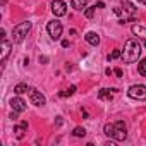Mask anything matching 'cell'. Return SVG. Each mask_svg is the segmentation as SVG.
<instances>
[{
    "label": "cell",
    "instance_id": "obj_1",
    "mask_svg": "<svg viewBox=\"0 0 146 146\" xmlns=\"http://www.w3.org/2000/svg\"><path fill=\"white\" fill-rule=\"evenodd\" d=\"M139 55H141V45H139V41L134 40V38L127 40L125 45H124L122 55H120L122 62L124 64H132V62H136L139 58Z\"/></svg>",
    "mask_w": 146,
    "mask_h": 146
},
{
    "label": "cell",
    "instance_id": "obj_2",
    "mask_svg": "<svg viewBox=\"0 0 146 146\" xmlns=\"http://www.w3.org/2000/svg\"><path fill=\"white\" fill-rule=\"evenodd\" d=\"M105 134L115 141H124L127 137V132H125V124L124 120H117L115 124H107L105 125Z\"/></svg>",
    "mask_w": 146,
    "mask_h": 146
},
{
    "label": "cell",
    "instance_id": "obj_3",
    "mask_svg": "<svg viewBox=\"0 0 146 146\" xmlns=\"http://www.w3.org/2000/svg\"><path fill=\"white\" fill-rule=\"evenodd\" d=\"M31 31V23L29 21H24V23H19L16 28H14V31H12V36H14V43H21L26 36H28V33Z\"/></svg>",
    "mask_w": 146,
    "mask_h": 146
},
{
    "label": "cell",
    "instance_id": "obj_4",
    "mask_svg": "<svg viewBox=\"0 0 146 146\" xmlns=\"http://www.w3.org/2000/svg\"><path fill=\"white\" fill-rule=\"evenodd\" d=\"M46 31H48V35H50L52 40H58V38L62 36V23L57 21V19L50 21V23L46 24Z\"/></svg>",
    "mask_w": 146,
    "mask_h": 146
},
{
    "label": "cell",
    "instance_id": "obj_5",
    "mask_svg": "<svg viewBox=\"0 0 146 146\" xmlns=\"http://www.w3.org/2000/svg\"><path fill=\"white\" fill-rule=\"evenodd\" d=\"M132 100H146V86L144 84H132L127 91Z\"/></svg>",
    "mask_w": 146,
    "mask_h": 146
},
{
    "label": "cell",
    "instance_id": "obj_6",
    "mask_svg": "<svg viewBox=\"0 0 146 146\" xmlns=\"http://www.w3.org/2000/svg\"><path fill=\"white\" fill-rule=\"evenodd\" d=\"M29 100H31V103H33L35 107H43V105L46 103V100H45L43 93H41V91H38V90H35V88H31V90H29Z\"/></svg>",
    "mask_w": 146,
    "mask_h": 146
},
{
    "label": "cell",
    "instance_id": "obj_7",
    "mask_svg": "<svg viewBox=\"0 0 146 146\" xmlns=\"http://www.w3.org/2000/svg\"><path fill=\"white\" fill-rule=\"evenodd\" d=\"M52 12L57 17H62V16L67 14V5L62 2V0H53V2H52Z\"/></svg>",
    "mask_w": 146,
    "mask_h": 146
},
{
    "label": "cell",
    "instance_id": "obj_8",
    "mask_svg": "<svg viewBox=\"0 0 146 146\" xmlns=\"http://www.w3.org/2000/svg\"><path fill=\"white\" fill-rule=\"evenodd\" d=\"M11 107H12L16 112H24V110L28 108L26 102H24L23 98H19V96H16V98H12V100H11Z\"/></svg>",
    "mask_w": 146,
    "mask_h": 146
},
{
    "label": "cell",
    "instance_id": "obj_9",
    "mask_svg": "<svg viewBox=\"0 0 146 146\" xmlns=\"http://www.w3.org/2000/svg\"><path fill=\"white\" fill-rule=\"evenodd\" d=\"M26 129H28V122H26V120H23L21 125H14V134H16V137H17V139H23Z\"/></svg>",
    "mask_w": 146,
    "mask_h": 146
},
{
    "label": "cell",
    "instance_id": "obj_10",
    "mask_svg": "<svg viewBox=\"0 0 146 146\" xmlns=\"http://www.w3.org/2000/svg\"><path fill=\"white\" fill-rule=\"evenodd\" d=\"M132 35H136V36H139L143 41H144V45H146V28H143V26H137V24H134L132 26Z\"/></svg>",
    "mask_w": 146,
    "mask_h": 146
},
{
    "label": "cell",
    "instance_id": "obj_11",
    "mask_svg": "<svg viewBox=\"0 0 146 146\" xmlns=\"http://www.w3.org/2000/svg\"><path fill=\"white\" fill-rule=\"evenodd\" d=\"M9 53H11V43L7 40H2V64L7 60Z\"/></svg>",
    "mask_w": 146,
    "mask_h": 146
},
{
    "label": "cell",
    "instance_id": "obj_12",
    "mask_svg": "<svg viewBox=\"0 0 146 146\" xmlns=\"http://www.w3.org/2000/svg\"><path fill=\"white\" fill-rule=\"evenodd\" d=\"M86 41L90 43V45H93V46H96L98 43H100V38H98V35L96 33H93V31H90V33H86Z\"/></svg>",
    "mask_w": 146,
    "mask_h": 146
},
{
    "label": "cell",
    "instance_id": "obj_13",
    "mask_svg": "<svg viewBox=\"0 0 146 146\" xmlns=\"http://www.w3.org/2000/svg\"><path fill=\"white\" fill-rule=\"evenodd\" d=\"M110 91H112V90H107V88L100 90V91H98V98H100V100H108V102H110V100H112V93H110Z\"/></svg>",
    "mask_w": 146,
    "mask_h": 146
},
{
    "label": "cell",
    "instance_id": "obj_14",
    "mask_svg": "<svg viewBox=\"0 0 146 146\" xmlns=\"http://www.w3.org/2000/svg\"><path fill=\"white\" fill-rule=\"evenodd\" d=\"M88 4V0H72V7H74L76 11H83Z\"/></svg>",
    "mask_w": 146,
    "mask_h": 146
},
{
    "label": "cell",
    "instance_id": "obj_15",
    "mask_svg": "<svg viewBox=\"0 0 146 146\" xmlns=\"http://www.w3.org/2000/svg\"><path fill=\"white\" fill-rule=\"evenodd\" d=\"M122 5L125 7V11H127V12H131V14L136 17V7H134L131 2H129V0H122Z\"/></svg>",
    "mask_w": 146,
    "mask_h": 146
},
{
    "label": "cell",
    "instance_id": "obj_16",
    "mask_svg": "<svg viewBox=\"0 0 146 146\" xmlns=\"http://www.w3.org/2000/svg\"><path fill=\"white\" fill-rule=\"evenodd\" d=\"M137 72H139L143 78H146V58H143V60L137 64Z\"/></svg>",
    "mask_w": 146,
    "mask_h": 146
},
{
    "label": "cell",
    "instance_id": "obj_17",
    "mask_svg": "<svg viewBox=\"0 0 146 146\" xmlns=\"http://www.w3.org/2000/svg\"><path fill=\"white\" fill-rule=\"evenodd\" d=\"M14 91H16L17 95H23V93H28L29 88H28V84H17V86L14 88Z\"/></svg>",
    "mask_w": 146,
    "mask_h": 146
},
{
    "label": "cell",
    "instance_id": "obj_18",
    "mask_svg": "<svg viewBox=\"0 0 146 146\" xmlns=\"http://www.w3.org/2000/svg\"><path fill=\"white\" fill-rule=\"evenodd\" d=\"M72 134H74L76 137H84L86 136V131H84V127H76L74 131H72Z\"/></svg>",
    "mask_w": 146,
    "mask_h": 146
},
{
    "label": "cell",
    "instance_id": "obj_19",
    "mask_svg": "<svg viewBox=\"0 0 146 146\" xmlns=\"http://www.w3.org/2000/svg\"><path fill=\"white\" fill-rule=\"evenodd\" d=\"M95 11H96V5H95V7H88V9L84 11V16H86L88 19H91V17L95 16Z\"/></svg>",
    "mask_w": 146,
    "mask_h": 146
},
{
    "label": "cell",
    "instance_id": "obj_20",
    "mask_svg": "<svg viewBox=\"0 0 146 146\" xmlns=\"http://www.w3.org/2000/svg\"><path fill=\"white\" fill-rule=\"evenodd\" d=\"M74 93H76V86H70L67 91H62L60 96H70V95H74Z\"/></svg>",
    "mask_w": 146,
    "mask_h": 146
},
{
    "label": "cell",
    "instance_id": "obj_21",
    "mask_svg": "<svg viewBox=\"0 0 146 146\" xmlns=\"http://www.w3.org/2000/svg\"><path fill=\"white\" fill-rule=\"evenodd\" d=\"M120 55H122V52H120V50H113V52L108 55V60H115V58H119Z\"/></svg>",
    "mask_w": 146,
    "mask_h": 146
},
{
    "label": "cell",
    "instance_id": "obj_22",
    "mask_svg": "<svg viewBox=\"0 0 146 146\" xmlns=\"http://www.w3.org/2000/svg\"><path fill=\"white\" fill-rule=\"evenodd\" d=\"M115 74H117L119 78H122V70H120V69H115Z\"/></svg>",
    "mask_w": 146,
    "mask_h": 146
},
{
    "label": "cell",
    "instance_id": "obj_23",
    "mask_svg": "<svg viewBox=\"0 0 146 146\" xmlns=\"http://www.w3.org/2000/svg\"><path fill=\"white\" fill-rule=\"evenodd\" d=\"M96 7H98V9H103V7H105V4H103V2H98V4H96Z\"/></svg>",
    "mask_w": 146,
    "mask_h": 146
},
{
    "label": "cell",
    "instance_id": "obj_24",
    "mask_svg": "<svg viewBox=\"0 0 146 146\" xmlns=\"http://www.w3.org/2000/svg\"><path fill=\"white\" fill-rule=\"evenodd\" d=\"M62 46H64V48H67V46H69V41H67V40H64V41H62Z\"/></svg>",
    "mask_w": 146,
    "mask_h": 146
},
{
    "label": "cell",
    "instance_id": "obj_25",
    "mask_svg": "<svg viewBox=\"0 0 146 146\" xmlns=\"http://www.w3.org/2000/svg\"><path fill=\"white\" fill-rule=\"evenodd\" d=\"M11 119H17V112L14 110V113H11Z\"/></svg>",
    "mask_w": 146,
    "mask_h": 146
},
{
    "label": "cell",
    "instance_id": "obj_26",
    "mask_svg": "<svg viewBox=\"0 0 146 146\" xmlns=\"http://www.w3.org/2000/svg\"><path fill=\"white\" fill-rule=\"evenodd\" d=\"M57 125H62V117H57Z\"/></svg>",
    "mask_w": 146,
    "mask_h": 146
},
{
    "label": "cell",
    "instance_id": "obj_27",
    "mask_svg": "<svg viewBox=\"0 0 146 146\" xmlns=\"http://www.w3.org/2000/svg\"><path fill=\"white\" fill-rule=\"evenodd\" d=\"M137 2H139V4H144V5H146V0H137Z\"/></svg>",
    "mask_w": 146,
    "mask_h": 146
}]
</instances>
